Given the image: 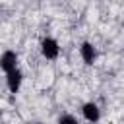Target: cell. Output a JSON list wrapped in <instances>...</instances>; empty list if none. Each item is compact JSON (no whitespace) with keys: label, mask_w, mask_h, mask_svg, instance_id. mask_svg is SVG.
I'll return each mask as SVG.
<instances>
[{"label":"cell","mask_w":124,"mask_h":124,"mask_svg":"<svg viewBox=\"0 0 124 124\" xmlns=\"http://www.w3.org/2000/svg\"><path fill=\"white\" fill-rule=\"evenodd\" d=\"M81 112H83L85 120H89V122H97V120H99V116H101L99 107H97L95 103H85V105H83V108H81Z\"/></svg>","instance_id":"5"},{"label":"cell","mask_w":124,"mask_h":124,"mask_svg":"<svg viewBox=\"0 0 124 124\" xmlns=\"http://www.w3.org/2000/svg\"><path fill=\"white\" fill-rule=\"evenodd\" d=\"M41 52H43L45 58L54 60V58L58 56V52H60V46H58V43H56L52 37H45V39L41 41Z\"/></svg>","instance_id":"1"},{"label":"cell","mask_w":124,"mask_h":124,"mask_svg":"<svg viewBox=\"0 0 124 124\" xmlns=\"http://www.w3.org/2000/svg\"><path fill=\"white\" fill-rule=\"evenodd\" d=\"M58 120H60V122H76V118H74V116H60Z\"/></svg>","instance_id":"6"},{"label":"cell","mask_w":124,"mask_h":124,"mask_svg":"<svg viewBox=\"0 0 124 124\" xmlns=\"http://www.w3.org/2000/svg\"><path fill=\"white\" fill-rule=\"evenodd\" d=\"M79 54H81V58H83V62L85 64H93L95 62V58H97V50H95V46L91 45V43H83L81 46H79Z\"/></svg>","instance_id":"4"},{"label":"cell","mask_w":124,"mask_h":124,"mask_svg":"<svg viewBox=\"0 0 124 124\" xmlns=\"http://www.w3.org/2000/svg\"><path fill=\"white\" fill-rule=\"evenodd\" d=\"M16 66H17V54H16L14 50H6V52L0 56V68L8 74V72L16 70Z\"/></svg>","instance_id":"2"},{"label":"cell","mask_w":124,"mask_h":124,"mask_svg":"<svg viewBox=\"0 0 124 124\" xmlns=\"http://www.w3.org/2000/svg\"><path fill=\"white\" fill-rule=\"evenodd\" d=\"M21 81H23V76H21V72H19L17 68L6 74V83H8V89H10L12 93H17V91H19Z\"/></svg>","instance_id":"3"}]
</instances>
